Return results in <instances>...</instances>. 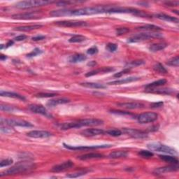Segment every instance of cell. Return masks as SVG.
Returning <instances> with one entry per match:
<instances>
[{"mask_svg":"<svg viewBox=\"0 0 179 179\" xmlns=\"http://www.w3.org/2000/svg\"><path fill=\"white\" fill-rule=\"evenodd\" d=\"M109 6H98V7H85L79 9L71 10V16H89L100 13H108Z\"/></svg>","mask_w":179,"mask_h":179,"instance_id":"1","label":"cell"},{"mask_svg":"<svg viewBox=\"0 0 179 179\" xmlns=\"http://www.w3.org/2000/svg\"><path fill=\"white\" fill-rule=\"evenodd\" d=\"M35 165L33 163L28 162H19L16 164V165L11 166V168L8 169L6 171H3L0 176H11V175H15L22 174V173H25L28 171H29L32 169H34Z\"/></svg>","mask_w":179,"mask_h":179,"instance_id":"2","label":"cell"},{"mask_svg":"<svg viewBox=\"0 0 179 179\" xmlns=\"http://www.w3.org/2000/svg\"><path fill=\"white\" fill-rule=\"evenodd\" d=\"M147 147L148 149H150L151 151L159 152V153L174 155H174L178 154L176 150L174 149V148H171V147H170V146L162 144L159 142L151 143V144H148L147 145Z\"/></svg>","mask_w":179,"mask_h":179,"instance_id":"3","label":"cell"},{"mask_svg":"<svg viewBox=\"0 0 179 179\" xmlns=\"http://www.w3.org/2000/svg\"><path fill=\"white\" fill-rule=\"evenodd\" d=\"M162 35L157 33V32H144V33H139L134 35L133 37L128 38V42L130 43H136L139 41H144L146 40L151 39L155 38H161Z\"/></svg>","mask_w":179,"mask_h":179,"instance_id":"4","label":"cell"},{"mask_svg":"<svg viewBox=\"0 0 179 179\" xmlns=\"http://www.w3.org/2000/svg\"><path fill=\"white\" fill-rule=\"evenodd\" d=\"M53 2L46 1V0H30V1H23L18 2L16 7L18 8H31L34 7H42L44 5L51 4Z\"/></svg>","mask_w":179,"mask_h":179,"instance_id":"5","label":"cell"},{"mask_svg":"<svg viewBox=\"0 0 179 179\" xmlns=\"http://www.w3.org/2000/svg\"><path fill=\"white\" fill-rule=\"evenodd\" d=\"M1 125H5L7 126H12V127H32L33 125L31 124L29 122H27L23 120H20V119H4L1 118Z\"/></svg>","mask_w":179,"mask_h":179,"instance_id":"6","label":"cell"},{"mask_svg":"<svg viewBox=\"0 0 179 179\" xmlns=\"http://www.w3.org/2000/svg\"><path fill=\"white\" fill-rule=\"evenodd\" d=\"M55 25L65 28H79V27L87 26L88 24L85 21H80V20H62L55 22Z\"/></svg>","mask_w":179,"mask_h":179,"instance_id":"7","label":"cell"},{"mask_svg":"<svg viewBox=\"0 0 179 179\" xmlns=\"http://www.w3.org/2000/svg\"><path fill=\"white\" fill-rule=\"evenodd\" d=\"M158 117V115L156 113L154 112H147L140 114L137 117V120H138L139 123L145 124L148 123H153V122L156 121Z\"/></svg>","mask_w":179,"mask_h":179,"instance_id":"8","label":"cell"},{"mask_svg":"<svg viewBox=\"0 0 179 179\" xmlns=\"http://www.w3.org/2000/svg\"><path fill=\"white\" fill-rule=\"evenodd\" d=\"M78 127L80 128L81 127H92V126H99V125H103L104 121L100 119L97 118H88V119H83L76 121Z\"/></svg>","mask_w":179,"mask_h":179,"instance_id":"9","label":"cell"},{"mask_svg":"<svg viewBox=\"0 0 179 179\" xmlns=\"http://www.w3.org/2000/svg\"><path fill=\"white\" fill-rule=\"evenodd\" d=\"M122 132L134 139H145L148 137V134L146 132L132 128H123Z\"/></svg>","mask_w":179,"mask_h":179,"instance_id":"10","label":"cell"},{"mask_svg":"<svg viewBox=\"0 0 179 179\" xmlns=\"http://www.w3.org/2000/svg\"><path fill=\"white\" fill-rule=\"evenodd\" d=\"M41 15L38 11L33 12H26L23 13L15 14L12 16V18L14 19H20V20H30V19H38L41 18Z\"/></svg>","mask_w":179,"mask_h":179,"instance_id":"11","label":"cell"},{"mask_svg":"<svg viewBox=\"0 0 179 179\" xmlns=\"http://www.w3.org/2000/svg\"><path fill=\"white\" fill-rule=\"evenodd\" d=\"M64 148L69 150L74 151H83V150H92V149H98V148H106L111 147V144H104V145H98V146H72L67 145L66 144H63Z\"/></svg>","mask_w":179,"mask_h":179,"instance_id":"12","label":"cell"},{"mask_svg":"<svg viewBox=\"0 0 179 179\" xmlns=\"http://www.w3.org/2000/svg\"><path fill=\"white\" fill-rule=\"evenodd\" d=\"M178 170V165H175V164H173L169 166H162V167H159L153 171V174L156 175H162L164 174H166V173H169V172H175L177 171Z\"/></svg>","mask_w":179,"mask_h":179,"instance_id":"13","label":"cell"},{"mask_svg":"<svg viewBox=\"0 0 179 179\" xmlns=\"http://www.w3.org/2000/svg\"><path fill=\"white\" fill-rule=\"evenodd\" d=\"M29 137L35 139H41V138H48L52 136V134L45 130H32L27 134Z\"/></svg>","mask_w":179,"mask_h":179,"instance_id":"14","label":"cell"},{"mask_svg":"<svg viewBox=\"0 0 179 179\" xmlns=\"http://www.w3.org/2000/svg\"><path fill=\"white\" fill-rule=\"evenodd\" d=\"M74 166V162L71 160H67L66 162L59 164L53 166L51 168V171L53 172H61L64 171L65 170L71 169Z\"/></svg>","mask_w":179,"mask_h":179,"instance_id":"15","label":"cell"},{"mask_svg":"<svg viewBox=\"0 0 179 179\" xmlns=\"http://www.w3.org/2000/svg\"><path fill=\"white\" fill-rule=\"evenodd\" d=\"M115 71L114 68L111 67H101L100 69H97L90 71V72H88L85 74V76L86 77L92 76H95V75H97V74H100L109 73V72H111V71Z\"/></svg>","mask_w":179,"mask_h":179,"instance_id":"16","label":"cell"},{"mask_svg":"<svg viewBox=\"0 0 179 179\" xmlns=\"http://www.w3.org/2000/svg\"><path fill=\"white\" fill-rule=\"evenodd\" d=\"M117 105L122 108L127 109H139L144 107V105L140 102H126V103H118Z\"/></svg>","mask_w":179,"mask_h":179,"instance_id":"17","label":"cell"},{"mask_svg":"<svg viewBox=\"0 0 179 179\" xmlns=\"http://www.w3.org/2000/svg\"><path fill=\"white\" fill-rule=\"evenodd\" d=\"M29 109L34 113L49 116V113H48L46 109L41 105H38V104H32V105L29 106Z\"/></svg>","mask_w":179,"mask_h":179,"instance_id":"18","label":"cell"},{"mask_svg":"<svg viewBox=\"0 0 179 179\" xmlns=\"http://www.w3.org/2000/svg\"><path fill=\"white\" fill-rule=\"evenodd\" d=\"M104 134V131L101 129H95V128H91V129H87L82 131L80 134L85 136H95L101 135V134Z\"/></svg>","mask_w":179,"mask_h":179,"instance_id":"19","label":"cell"},{"mask_svg":"<svg viewBox=\"0 0 179 179\" xmlns=\"http://www.w3.org/2000/svg\"><path fill=\"white\" fill-rule=\"evenodd\" d=\"M70 101V100L68 99L66 97H62V98H58L55 100H51L49 101V102L47 103V106L49 107H54L59 104H64L69 103Z\"/></svg>","mask_w":179,"mask_h":179,"instance_id":"20","label":"cell"},{"mask_svg":"<svg viewBox=\"0 0 179 179\" xmlns=\"http://www.w3.org/2000/svg\"><path fill=\"white\" fill-rule=\"evenodd\" d=\"M140 79L139 77H129V78H125L120 80H116L114 81H111L109 83V85H120V84H125V83H131L134 81H136Z\"/></svg>","mask_w":179,"mask_h":179,"instance_id":"21","label":"cell"},{"mask_svg":"<svg viewBox=\"0 0 179 179\" xmlns=\"http://www.w3.org/2000/svg\"><path fill=\"white\" fill-rule=\"evenodd\" d=\"M155 17L157 18L160 20H165V21H168V22H172V23H178V19L176 18L173 17L171 16H169V15H166L165 13H157L155 15Z\"/></svg>","mask_w":179,"mask_h":179,"instance_id":"22","label":"cell"},{"mask_svg":"<svg viewBox=\"0 0 179 179\" xmlns=\"http://www.w3.org/2000/svg\"><path fill=\"white\" fill-rule=\"evenodd\" d=\"M104 156L100 153H88L83 155V156H79L78 158L80 160H92V159H101V158H104Z\"/></svg>","mask_w":179,"mask_h":179,"instance_id":"23","label":"cell"},{"mask_svg":"<svg viewBox=\"0 0 179 179\" xmlns=\"http://www.w3.org/2000/svg\"><path fill=\"white\" fill-rule=\"evenodd\" d=\"M0 95L2 97H11L15 98V99H18L21 100H25V98L23 97L22 95H20L18 93H15V92H7V91H1L0 92Z\"/></svg>","mask_w":179,"mask_h":179,"instance_id":"24","label":"cell"},{"mask_svg":"<svg viewBox=\"0 0 179 179\" xmlns=\"http://www.w3.org/2000/svg\"><path fill=\"white\" fill-rule=\"evenodd\" d=\"M80 85L84 86L85 88H93V89H104L106 88V86L105 85L97 83H90V82L82 83H80Z\"/></svg>","mask_w":179,"mask_h":179,"instance_id":"25","label":"cell"},{"mask_svg":"<svg viewBox=\"0 0 179 179\" xmlns=\"http://www.w3.org/2000/svg\"><path fill=\"white\" fill-rule=\"evenodd\" d=\"M43 25H34L29 26H23V27H18V28H15V30L19 32H29L34 29H37L41 28H42Z\"/></svg>","mask_w":179,"mask_h":179,"instance_id":"26","label":"cell"},{"mask_svg":"<svg viewBox=\"0 0 179 179\" xmlns=\"http://www.w3.org/2000/svg\"><path fill=\"white\" fill-rule=\"evenodd\" d=\"M71 9H60L57 11H53L50 13L51 16H71Z\"/></svg>","mask_w":179,"mask_h":179,"instance_id":"27","label":"cell"},{"mask_svg":"<svg viewBox=\"0 0 179 179\" xmlns=\"http://www.w3.org/2000/svg\"><path fill=\"white\" fill-rule=\"evenodd\" d=\"M166 46H167V44L165 43H157L151 45L148 49L151 52H157L164 50Z\"/></svg>","mask_w":179,"mask_h":179,"instance_id":"28","label":"cell"},{"mask_svg":"<svg viewBox=\"0 0 179 179\" xmlns=\"http://www.w3.org/2000/svg\"><path fill=\"white\" fill-rule=\"evenodd\" d=\"M87 57L83 54H75L70 57L69 62L71 63H78L86 60Z\"/></svg>","mask_w":179,"mask_h":179,"instance_id":"29","label":"cell"},{"mask_svg":"<svg viewBox=\"0 0 179 179\" xmlns=\"http://www.w3.org/2000/svg\"><path fill=\"white\" fill-rule=\"evenodd\" d=\"M166 83V80L165 79H160L156 80V81H154L151 83H149L147 85L145 86L146 89L150 90V89H153L154 88H157L160 87V86H162Z\"/></svg>","mask_w":179,"mask_h":179,"instance_id":"30","label":"cell"},{"mask_svg":"<svg viewBox=\"0 0 179 179\" xmlns=\"http://www.w3.org/2000/svg\"><path fill=\"white\" fill-rule=\"evenodd\" d=\"M138 29L140 30H146V31H150V32H157L162 30V28H160V27L154 25H146L144 26H141L137 28Z\"/></svg>","mask_w":179,"mask_h":179,"instance_id":"31","label":"cell"},{"mask_svg":"<svg viewBox=\"0 0 179 179\" xmlns=\"http://www.w3.org/2000/svg\"><path fill=\"white\" fill-rule=\"evenodd\" d=\"M127 156V153L125 151H114L112 152L109 154V157L112 158V159H118V158H123V157H126Z\"/></svg>","mask_w":179,"mask_h":179,"instance_id":"32","label":"cell"},{"mask_svg":"<svg viewBox=\"0 0 179 179\" xmlns=\"http://www.w3.org/2000/svg\"><path fill=\"white\" fill-rule=\"evenodd\" d=\"M160 158L162 160L165 161L166 162H169L171 164H175V165H178V160L176 157L171 156H160Z\"/></svg>","mask_w":179,"mask_h":179,"instance_id":"33","label":"cell"},{"mask_svg":"<svg viewBox=\"0 0 179 179\" xmlns=\"http://www.w3.org/2000/svg\"><path fill=\"white\" fill-rule=\"evenodd\" d=\"M149 92H152V93H157V94H162V95H170L173 92V90L171 89L168 88H163V89H150L149 90Z\"/></svg>","mask_w":179,"mask_h":179,"instance_id":"34","label":"cell"},{"mask_svg":"<svg viewBox=\"0 0 179 179\" xmlns=\"http://www.w3.org/2000/svg\"><path fill=\"white\" fill-rule=\"evenodd\" d=\"M86 40V37L82 35H75L74 37H71L69 40V43H80Z\"/></svg>","mask_w":179,"mask_h":179,"instance_id":"35","label":"cell"},{"mask_svg":"<svg viewBox=\"0 0 179 179\" xmlns=\"http://www.w3.org/2000/svg\"><path fill=\"white\" fill-rule=\"evenodd\" d=\"M154 70L157 71V72L160 74H166L167 73V70L166 69L165 67L163 66L162 64L160 63H157L154 65L153 67Z\"/></svg>","mask_w":179,"mask_h":179,"instance_id":"36","label":"cell"},{"mask_svg":"<svg viewBox=\"0 0 179 179\" xmlns=\"http://www.w3.org/2000/svg\"><path fill=\"white\" fill-rule=\"evenodd\" d=\"M106 133L108 134L110 136L116 137V136H120L121 134H123V132H122L121 130H118V129H111V130L106 131Z\"/></svg>","mask_w":179,"mask_h":179,"instance_id":"37","label":"cell"},{"mask_svg":"<svg viewBox=\"0 0 179 179\" xmlns=\"http://www.w3.org/2000/svg\"><path fill=\"white\" fill-rule=\"evenodd\" d=\"M166 64L169 66H174V67H178L179 64V58L178 56H176L174 58H172L170 59L169 60L167 61Z\"/></svg>","mask_w":179,"mask_h":179,"instance_id":"38","label":"cell"},{"mask_svg":"<svg viewBox=\"0 0 179 179\" xmlns=\"http://www.w3.org/2000/svg\"><path fill=\"white\" fill-rule=\"evenodd\" d=\"M139 156H141V157H144V158H151L153 156V153H152L151 151H144V150H142V151H140L139 152Z\"/></svg>","mask_w":179,"mask_h":179,"instance_id":"39","label":"cell"},{"mask_svg":"<svg viewBox=\"0 0 179 179\" xmlns=\"http://www.w3.org/2000/svg\"><path fill=\"white\" fill-rule=\"evenodd\" d=\"M87 174V171H77V172H74V173H71V174H69L67 175V177L68 178H78L81 176L83 175H85Z\"/></svg>","mask_w":179,"mask_h":179,"instance_id":"40","label":"cell"},{"mask_svg":"<svg viewBox=\"0 0 179 179\" xmlns=\"http://www.w3.org/2000/svg\"><path fill=\"white\" fill-rule=\"evenodd\" d=\"M13 163V160L12 159H4L2 160L0 162V167H4V166H10Z\"/></svg>","mask_w":179,"mask_h":179,"instance_id":"41","label":"cell"},{"mask_svg":"<svg viewBox=\"0 0 179 179\" xmlns=\"http://www.w3.org/2000/svg\"><path fill=\"white\" fill-rule=\"evenodd\" d=\"M117 49H118V45L113 43H109L106 46V49L108 50V51L111 53L115 52V50H117Z\"/></svg>","mask_w":179,"mask_h":179,"instance_id":"42","label":"cell"},{"mask_svg":"<svg viewBox=\"0 0 179 179\" xmlns=\"http://www.w3.org/2000/svg\"><path fill=\"white\" fill-rule=\"evenodd\" d=\"M129 31H130V29L127 28H120L116 29L115 33L117 35L120 36V35H123V34L127 33V32H129Z\"/></svg>","mask_w":179,"mask_h":179,"instance_id":"43","label":"cell"},{"mask_svg":"<svg viewBox=\"0 0 179 179\" xmlns=\"http://www.w3.org/2000/svg\"><path fill=\"white\" fill-rule=\"evenodd\" d=\"M0 109H1V111H6V112H13L15 109L13 106H8V105H3V104H1V106H0Z\"/></svg>","mask_w":179,"mask_h":179,"instance_id":"44","label":"cell"},{"mask_svg":"<svg viewBox=\"0 0 179 179\" xmlns=\"http://www.w3.org/2000/svg\"><path fill=\"white\" fill-rule=\"evenodd\" d=\"M41 53H42V51H41L39 49L37 48V49L32 50L31 53H29V54L27 55V56L29 57V58H32V57H35L38 55H40Z\"/></svg>","mask_w":179,"mask_h":179,"instance_id":"45","label":"cell"},{"mask_svg":"<svg viewBox=\"0 0 179 179\" xmlns=\"http://www.w3.org/2000/svg\"><path fill=\"white\" fill-rule=\"evenodd\" d=\"M130 71V69L129 68H127V69H125L123 71H120V72H118V73H116L115 74H114V76L115 78H120L121 76H123V75H125V74H128Z\"/></svg>","mask_w":179,"mask_h":179,"instance_id":"46","label":"cell"},{"mask_svg":"<svg viewBox=\"0 0 179 179\" xmlns=\"http://www.w3.org/2000/svg\"><path fill=\"white\" fill-rule=\"evenodd\" d=\"M145 64V62L142 59H136V60H134L132 62H131L130 63V65L132 67H138V66H141V65H143Z\"/></svg>","mask_w":179,"mask_h":179,"instance_id":"47","label":"cell"},{"mask_svg":"<svg viewBox=\"0 0 179 179\" xmlns=\"http://www.w3.org/2000/svg\"><path fill=\"white\" fill-rule=\"evenodd\" d=\"M55 95H57L56 94L54 93H39L37 94L36 95L37 97H39V98H46V97H55Z\"/></svg>","mask_w":179,"mask_h":179,"instance_id":"48","label":"cell"},{"mask_svg":"<svg viewBox=\"0 0 179 179\" xmlns=\"http://www.w3.org/2000/svg\"><path fill=\"white\" fill-rule=\"evenodd\" d=\"M1 132L2 133H4V134H11L13 132V130H12L11 128L10 127H7V125H5V126H3V125H2V127H1Z\"/></svg>","mask_w":179,"mask_h":179,"instance_id":"49","label":"cell"},{"mask_svg":"<svg viewBox=\"0 0 179 179\" xmlns=\"http://www.w3.org/2000/svg\"><path fill=\"white\" fill-rule=\"evenodd\" d=\"M98 53V49L96 46H93L90 48V49H89L87 51V53L88 55H95V54H97Z\"/></svg>","mask_w":179,"mask_h":179,"instance_id":"50","label":"cell"},{"mask_svg":"<svg viewBox=\"0 0 179 179\" xmlns=\"http://www.w3.org/2000/svg\"><path fill=\"white\" fill-rule=\"evenodd\" d=\"M27 38H28V37H27L26 35L21 34V35L18 36V37H15L14 39H15V41H21L25 40Z\"/></svg>","mask_w":179,"mask_h":179,"instance_id":"51","label":"cell"},{"mask_svg":"<svg viewBox=\"0 0 179 179\" xmlns=\"http://www.w3.org/2000/svg\"><path fill=\"white\" fill-rule=\"evenodd\" d=\"M163 106V102L162 101H160V102H156V103H153L151 105V108H160V107H162Z\"/></svg>","mask_w":179,"mask_h":179,"instance_id":"52","label":"cell"},{"mask_svg":"<svg viewBox=\"0 0 179 179\" xmlns=\"http://www.w3.org/2000/svg\"><path fill=\"white\" fill-rule=\"evenodd\" d=\"M166 5H168L169 7H176V6H178L179 4V2L178 1H174V2H166L165 3Z\"/></svg>","mask_w":179,"mask_h":179,"instance_id":"53","label":"cell"},{"mask_svg":"<svg viewBox=\"0 0 179 179\" xmlns=\"http://www.w3.org/2000/svg\"><path fill=\"white\" fill-rule=\"evenodd\" d=\"M46 38L45 36L43 35H39V36H37V37H34L32 38V41H41L44 39V38Z\"/></svg>","mask_w":179,"mask_h":179,"instance_id":"54","label":"cell"},{"mask_svg":"<svg viewBox=\"0 0 179 179\" xmlns=\"http://www.w3.org/2000/svg\"><path fill=\"white\" fill-rule=\"evenodd\" d=\"M111 113H115V114H120V115H132L131 113L126 111H111Z\"/></svg>","mask_w":179,"mask_h":179,"instance_id":"55","label":"cell"},{"mask_svg":"<svg viewBox=\"0 0 179 179\" xmlns=\"http://www.w3.org/2000/svg\"><path fill=\"white\" fill-rule=\"evenodd\" d=\"M96 64H97L96 61H91V62H90L89 63H88V66L94 67V66H95V65H96Z\"/></svg>","mask_w":179,"mask_h":179,"instance_id":"56","label":"cell"},{"mask_svg":"<svg viewBox=\"0 0 179 179\" xmlns=\"http://www.w3.org/2000/svg\"><path fill=\"white\" fill-rule=\"evenodd\" d=\"M157 130H158V126H154L151 127L149 131H150V132H153V131H157Z\"/></svg>","mask_w":179,"mask_h":179,"instance_id":"57","label":"cell"},{"mask_svg":"<svg viewBox=\"0 0 179 179\" xmlns=\"http://www.w3.org/2000/svg\"><path fill=\"white\" fill-rule=\"evenodd\" d=\"M7 58V57L4 55H1V56H0V59H1L2 61H4V59H6Z\"/></svg>","mask_w":179,"mask_h":179,"instance_id":"58","label":"cell"},{"mask_svg":"<svg viewBox=\"0 0 179 179\" xmlns=\"http://www.w3.org/2000/svg\"><path fill=\"white\" fill-rule=\"evenodd\" d=\"M13 43H14L13 41H8V42L7 43V47H9V46H12V45H13Z\"/></svg>","mask_w":179,"mask_h":179,"instance_id":"59","label":"cell"},{"mask_svg":"<svg viewBox=\"0 0 179 179\" xmlns=\"http://www.w3.org/2000/svg\"><path fill=\"white\" fill-rule=\"evenodd\" d=\"M3 47H4V46H3V44H2V45H1V50L3 49Z\"/></svg>","mask_w":179,"mask_h":179,"instance_id":"60","label":"cell"}]
</instances>
